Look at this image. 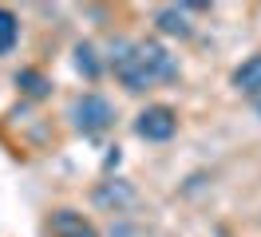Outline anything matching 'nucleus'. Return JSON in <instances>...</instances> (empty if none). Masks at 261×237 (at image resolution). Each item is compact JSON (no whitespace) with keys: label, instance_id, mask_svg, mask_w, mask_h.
Segmentation results:
<instances>
[{"label":"nucleus","instance_id":"10","mask_svg":"<svg viewBox=\"0 0 261 237\" xmlns=\"http://www.w3.org/2000/svg\"><path fill=\"white\" fill-rule=\"evenodd\" d=\"M16 40H20V20H16V12H12V8H0V56H4V51H12Z\"/></svg>","mask_w":261,"mask_h":237},{"label":"nucleus","instance_id":"1","mask_svg":"<svg viewBox=\"0 0 261 237\" xmlns=\"http://www.w3.org/2000/svg\"><path fill=\"white\" fill-rule=\"evenodd\" d=\"M71 123H75V130H83V135H103V130H111L115 126V107L107 95L99 91H83L75 103H71Z\"/></svg>","mask_w":261,"mask_h":237},{"label":"nucleus","instance_id":"7","mask_svg":"<svg viewBox=\"0 0 261 237\" xmlns=\"http://www.w3.org/2000/svg\"><path fill=\"white\" fill-rule=\"evenodd\" d=\"M233 87H238V91L242 95H249V99H257L261 95V51L257 56H249V60H242L238 63V67H233Z\"/></svg>","mask_w":261,"mask_h":237},{"label":"nucleus","instance_id":"5","mask_svg":"<svg viewBox=\"0 0 261 237\" xmlns=\"http://www.w3.org/2000/svg\"><path fill=\"white\" fill-rule=\"evenodd\" d=\"M48 233L51 237H99V229L91 225V218H83L80 209H51L48 214Z\"/></svg>","mask_w":261,"mask_h":237},{"label":"nucleus","instance_id":"9","mask_svg":"<svg viewBox=\"0 0 261 237\" xmlns=\"http://www.w3.org/2000/svg\"><path fill=\"white\" fill-rule=\"evenodd\" d=\"M75 71H80L87 83H95L99 75H103V60H99V51H95V44H75Z\"/></svg>","mask_w":261,"mask_h":237},{"label":"nucleus","instance_id":"4","mask_svg":"<svg viewBox=\"0 0 261 237\" xmlns=\"http://www.w3.org/2000/svg\"><path fill=\"white\" fill-rule=\"evenodd\" d=\"M91 205L103 214H130L139 205V190L130 186L127 178H107L91 190Z\"/></svg>","mask_w":261,"mask_h":237},{"label":"nucleus","instance_id":"6","mask_svg":"<svg viewBox=\"0 0 261 237\" xmlns=\"http://www.w3.org/2000/svg\"><path fill=\"white\" fill-rule=\"evenodd\" d=\"M154 28L163 32V36H178V40H190V36H194V24H190V16L182 12L178 4L154 8Z\"/></svg>","mask_w":261,"mask_h":237},{"label":"nucleus","instance_id":"8","mask_svg":"<svg viewBox=\"0 0 261 237\" xmlns=\"http://www.w3.org/2000/svg\"><path fill=\"white\" fill-rule=\"evenodd\" d=\"M16 87L28 95V99H48L51 95V79L44 75L40 67H20L16 71Z\"/></svg>","mask_w":261,"mask_h":237},{"label":"nucleus","instance_id":"2","mask_svg":"<svg viewBox=\"0 0 261 237\" xmlns=\"http://www.w3.org/2000/svg\"><path fill=\"white\" fill-rule=\"evenodd\" d=\"M135 60H139V67L147 71L150 83H170V79H178V60L166 51L163 40H135Z\"/></svg>","mask_w":261,"mask_h":237},{"label":"nucleus","instance_id":"11","mask_svg":"<svg viewBox=\"0 0 261 237\" xmlns=\"http://www.w3.org/2000/svg\"><path fill=\"white\" fill-rule=\"evenodd\" d=\"M249 103H253V111H257V115H261V95H257V99H249Z\"/></svg>","mask_w":261,"mask_h":237},{"label":"nucleus","instance_id":"3","mask_svg":"<svg viewBox=\"0 0 261 237\" xmlns=\"http://www.w3.org/2000/svg\"><path fill=\"white\" fill-rule=\"evenodd\" d=\"M174 130H178V111L166 107V103H150L135 119V135L147 139V142H170Z\"/></svg>","mask_w":261,"mask_h":237}]
</instances>
